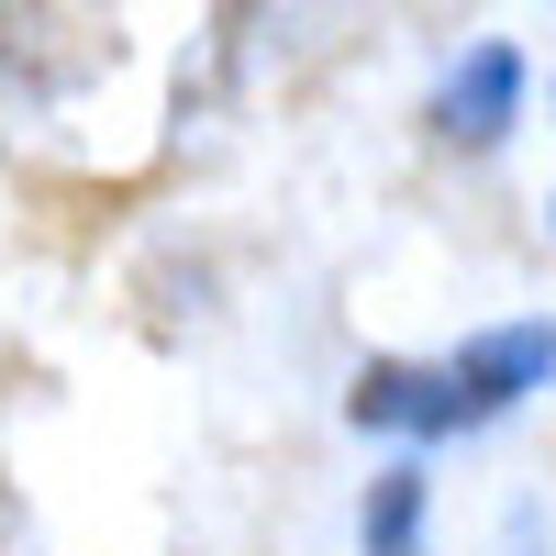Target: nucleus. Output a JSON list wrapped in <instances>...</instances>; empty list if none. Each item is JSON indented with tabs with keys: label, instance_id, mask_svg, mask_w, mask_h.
Here are the masks:
<instances>
[{
	"label": "nucleus",
	"instance_id": "obj_3",
	"mask_svg": "<svg viewBox=\"0 0 556 556\" xmlns=\"http://www.w3.org/2000/svg\"><path fill=\"white\" fill-rule=\"evenodd\" d=\"M445 367H456V390L501 424V412H523V401L556 379V323H490V334H468Z\"/></svg>",
	"mask_w": 556,
	"mask_h": 556
},
{
	"label": "nucleus",
	"instance_id": "obj_5",
	"mask_svg": "<svg viewBox=\"0 0 556 556\" xmlns=\"http://www.w3.org/2000/svg\"><path fill=\"white\" fill-rule=\"evenodd\" d=\"M356 545L367 556H424V468H379L367 479V501H356Z\"/></svg>",
	"mask_w": 556,
	"mask_h": 556
},
{
	"label": "nucleus",
	"instance_id": "obj_4",
	"mask_svg": "<svg viewBox=\"0 0 556 556\" xmlns=\"http://www.w3.org/2000/svg\"><path fill=\"white\" fill-rule=\"evenodd\" d=\"M513 123H523V56L513 45H468L434 89V134L445 146H501Z\"/></svg>",
	"mask_w": 556,
	"mask_h": 556
},
{
	"label": "nucleus",
	"instance_id": "obj_2",
	"mask_svg": "<svg viewBox=\"0 0 556 556\" xmlns=\"http://www.w3.org/2000/svg\"><path fill=\"white\" fill-rule=\"evenodd\" d=\"M78 78H89V56H78V34H67L56 0H0V123L56 112Z\"/></svg>",
	"mask_w": 556,
	"mask_h": 556
},
{
	"label": "nucleus",
	"instance_id": "obj_1",
	"mask_svg": "<svg viewBox=\"0 0 556 556\" xmlns=\"http://www.w3.org/2000/svg\"><path fill=\"white\" fill-rule=\"evenodd\" d=\"M345 424H356V434H412V445H445V434H479L490 412L456 390V367L367 356V367H356V390H345Z\"/></svg>",
	"mask_w": 556,
	"mask_h": 556
}]
</instances>
